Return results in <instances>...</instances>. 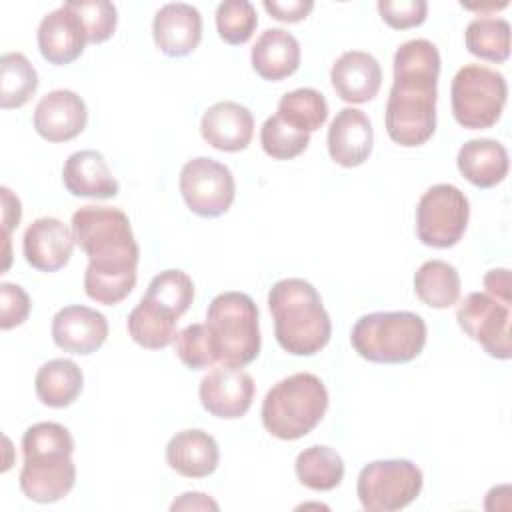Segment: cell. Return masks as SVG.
<instances>
[{"label":"cell","instance_id":"6da1fadb","mask_svg":"<svg viewBox=\"0 0 512 512\" xmlns=\"http://www.w3.org/2000/svg\"><path fill=\"white\" fill-rule=\"evenodd\" d=\"M74 242L88 256L84 292L98 304L114 306L136 286L140 248L128 216L112 206H82L70 220Z\"/></svg>","mask_w":512,"mask_h":512},{"label":"cell","instance_id":"7a4b0ae2","mask_svg":"<svg viewBox=\"0 0 512 512\" xmlns=\"http://www.w3.org/2000/svg\"><path fill=\"white\" fill-rule=\"evenodd\" d=\"M394 82L388 94L384 124L392 142L414 148L436 130V96L440 52L426 38L404 42L394 54Z\"/></svg>","mask_w":512,"mask_h":512},{"label":"cell","instance_id":"3957f363","mask_svg":"<svg viewBox=\"0 0 512 512\" xmlns=\"http://www.w3.org/2000/svg\"><path fill=\"white\" fill-rule=\"evenodd\" d=\"M74 438L58 422H36L22 436L24 464L20 470V490L28 500L50 504L62 500L76 482L72 460Z\"/></svg>","mask_w":512,"mask_h":512},{"label":"cell","instance_id":"277c9868","mask_svg":"<svg viewBox=\"0 0 512 512\" xmlns=\"http://www.w3.org/2000/svg\"><path fill=\"white\" fill-rule=\"evenodd\" d=\"M274 336L294 356H314L332 334L330 316L318 290L304 278H282L268 292Z\"/></svg>","mask_w":512,"mask_h":512},{"label":"cell","instance_id":"5b68a950","mask_svg":"<svg viewBox=\"0 0 512 512\" xmlns=\"http://www.w3.org/2000/svg\"><path fill=\"white\" fill-rule=\"evenodd\" d=\"M328 410V390L310 372H296L276 382L262 400V424L280 440H298L312 432Z\"/></svg>","mask_w":512,"mask_h":512},{"label":"cell","instance_id":"8992f818","mask_svg":"<svg viewBox=\"0 0 512 512\" xmlns=\"http://www.w3.org/2000/svg\"><path fill=\"white\" fill-rule=\"evenodd\" d=\"M426 336V322L416 312H370L352 326L350 344L368 362L404 364L420 356Z\"/></svg>","mask_w":512,"mask_h":512},{"label":"cell","instance_id":"52a82bcc","mask_svg":"<svg viewBox=\"0 0 512 512\" xmlns=\"http://www.w3.org/2000/svg\"><path fill=\"white\" fill-rule=\"evenodd\" d=\"M206 326L214 336L218 364L244 368L260 352L258 306L244 292H222L206 310Z\"/></svg>","mask_w":512,"mask_h":512},{"label":"cell","instance_id":"ba28073f","mask_svg":"<svg viewBox=\"0 0 512 512\" xmlns=\"http://www.w3.org/2000/svg\"><path fill=\"white\" fill-rule=\"evenodd\" d=\"M506 98V78L488 66L468 64L452 78V114L456 122L468 130L494 126L502 116Z\"/></svg>","mask_w":512,"mask_h":512},{"label":"cell","instance_id":"9c48e42d","mask_svg":"<svg viewBox=\"0 0 512 512\" xmlns=\"http://www.w3.org/2000/svg\"><path fill=\"white\" fill-rule=\"evenodd\" d=\"M422 470L406 458L374 460L356 480V494L368 512H394L412 504L422 492Z\"/></svg>","mask_w":512,"mask_h":512},{"label":"cell","instance_id":"30bf717a","mask_svg":"<svg viewBox=\"0 0 512 512\" xmlns=\"http://www.w3.org/2000/svg\"><path fill=\"white\" fill-rule=\"evenodd\" d=\"M470 204L466 194L452 184H434L418 200L416 234L432 248H452L466 232Z\"/></svg>","mask_w":512,"mask_h":512},{"label":"cell","instance_id":"8fae6325","mask_svg":"<svg viewBox=\"0 0 512 512\" xmlns=\"http://www.w3.org/2000/svg\"><path fill=\"white\" fill-rule=\"evenodd\" d=\"M178 186L188 210L202 218H216L228 212L236 194L230 168L206 156L192 158L182 166Z\"/></svg>","mask_w":512,"mask_h":512},{"label":"cell","instance_id":"7c38bea8","mask_svg":"<svg viewBox=\"0 0 512 512\" xmlns=\"http://www.w3.org/2000/svg\"><path fill=\"white\" fill-rule=\"evenodd\" d=\"M458 326L478 342L488 356L508 360L510 342V306L486 292H470L456 310Z\"/></svg>","mask_w":512,"mask_h":512},{"label":"cell","instance_id":"4fadbf2b","mask_svg":"<svg viewBox=\"0 0 512 512\" xmlns=\"http://www.w3.org/2000/svg\"><path fill=\"white\" fill-rule=\"evenodd\" d=\"M254 390V378L248 372L220 364L200 380L198 396L208 414L222 420H236L250 410Z\"/></svg>","mask_w":512,"mask_h":512},{"label":"cell","instance_id":"5bb4252c","mask_svg":"<svg viewBox=\"0 0 512 512\" xmlns=\"http://www.w3.org/2000/svg\"><path fill=\"white\" fill-rule=\"evenodd\" d=\"M106 336L108 320L94 308L72 304L60 308L52 318V340L64 352L88 356L106 342Z\"/></svg>","mask_w":512,"mask_h":512},{"label":"cell","instance_id":"9a60e30c","mask_svg":"<svg viewBox=\"0 0 512 512\" xmlns=\"http://www.w3.org/2000/svg\"><path fill=\"white\" fill-rule=\"evenodd\" d=\"M88 122L84 100L74 90H52L34 108V128L48 142H68L76 138Z\"/></svg>","mask_w":512,"mask_h":512},{"label":"cell","instance_id":"2e32d148","mask_svg":"<svg viewBox=\"0 0 512 512\" xmlns=\"http://www.w3.org/2000/svg\"><path fill=\"white\" fill-rule=\"evenodd\" d=\"M74 244L72 228L58 218L44 216L36 218L24 230L22 252L32 268L40 272H56L68 264Z\"/></svg>","mask_w":512,"mask_h":512},{"label":"cell","instance_id":"e0dca14e","mask_svg":"<svg viewBox=\"0 0 512 512\" xmlns=\"http://www.w3.org/2000/svg\"><path fill=\"white\" fill-rule=\"evenodd\" d=\"M36 38L42 58L54 66L74 62L88 44L84 24L68 4H62L40 20Z\"/></svg>","mask_w":512,"mask_h":512},{"label":"cell","instance_id":"ac0fdd59","mask_svg":"<svg viewBox=\"0 0 512 512\" xmlns=\"http://www.w3.org/2000/svg\"><path fill=\"white\" fill-rule=\"evenodd\" d=\"M154 44L172 58L188 56L202 40V16L198 8L186 2L164 4L152 22Z\"/></svg>","mask_w":512,"mask_h":512},{"label":"cell","instance_id":"d6986e66","mask_svg":"<svg viewBox=\"0 0 512 512\" xmlns=\"http://www.w3.org/2000/svg\"><path fill=\"white\" fill-rule=\"evenodd\" d=\"M200 134L216 150L240 152L254 136V116L238 102H216L202 114Z\"/></svg>","mask_w":512,"mask_h":512},{"label":"cell","instance_id":"ffe728a7","mask_svg":"<svg viewBox=\"0 0 512 512\" xmlns=\"http://www.w3.org/2000/svg\"><path fill=\"white\" fill-rule=\"evenodd\" d=\"M328 154L344 166L354 168L368 160L374 144V130L368 116L358 108H342L328 128Z\"/></svg>","mask_w":512,"mask_h":512},{"label":"cell","instance_id":"44dd1931","mask_svg":"<svg viewBox=\"0 0 512 512\" xmlns=\"http://www.w3.org/2000/svg\"><path fill=\"white\" fill-rule=\"evenodd\" d=\"M330 80L344 102L364 104L378 94L382 86V68L372 54L348 50L332 64Z\"/></svg>","mask_w":512,"mask_h":512},{"label":"cell","instance_id":"7402d4cb","mask_svg":"<svg viewBox=\"0 0 512 512\" xmlns=\"http://www.w3.org/2000/svg\"><path fill=\"white\" fill-rule=\"evenodd\" d=\"M62 182L72 196L80 198H114L120 192L104 156L96 150H78L70 154L62 168Z\"/></svg>","mask_w":512,"mask_h":512},{"label":"cell","instance_id":"603a6c76","mask_svg":"<svg viewBox=\"0 0 512 512\" xmlns=\"http://www.w3.org/2000/svg\"><path fill=\"white\" fill-rule=\"evenodd\" d=\"M166 462L184 478H206L218 468L220 450L208 432L186 428L166 444Z\"/></svg>","mask_w":512,"mask_h":512},{"label":"cell","instance_id":"cb8c5ba5","mask_svg":"<svg viewBox=\"0 0 512 512\" xmlns=\"http://www.w3.org/2000/svg\"><path fill=\"white\" fill-rule=\"evenodd\" d=\"M300 56L298 40L284 28H266L250 52L254 72L270 82L292 76L300 66Z\"/></svg>","mask_w":512,"mask_h":512},{"label":"cell","instance_id":"d4e9b609","mask_svg":"<svg viewBox=\"0 0 512 512\" xmlns=\"http://www.w3.org/2000/svg\"><path fill=\"white\" fill-rule=\"evenodd\" d=\"M456 164L460 174L478 188H494L508 176V152L492 138H474L460 146Z\"/></svg>","mask_w":512,"mask_h":512},{"label":"cell","instance_id":"484cf974","mask_svg":"<svg viewBox=\"0 0 512 512\" xmlns=\"http://www.w3.org/2000/svg\"><path fill=\"white\" fill-rule=\"evenodd\" d=\"M84 386V374L74 360L54 358L42 364L34 378V390L42 404L66 408L76 402Z\"/></svg>","mask_w":512,"mask_h":512},{"label":"cell","instance_id":"4316f807","mask_svg":"<svg viewBox=\"0 0 512 512\" xmlns=\"http://www.w3.org/2000/svg\"><path fill=\"white\" fill-rule=\"evenodd\" d=\"M176 322L178 318L174 314L142 296V300L128 314L126 328L138 346L160 350L176 340Z\"/></svg>","mask_w":512,"mask_h":512},{"label":"cell","instance_id":"83f0119b","mask_svg":"<svg viewBox=\"0 0 512 512\" xmlns=\"http://www.w3.org/2000/svg\"><path fill=\"white\" fill-rule=\"evenodd\" d=\"M300 484L316 492L334 490L344 478L342 456L324 444H314L302 450L294 462Z\"/></svg>","mask_w":512,"mask_h":512},{"label":"cell","instance_id":"f1b7e54d","mask_svg":"<svg viewBox=\"0 0 512 512\" xmlns=\"http://www.w3.org/2000/svg\"><path fill=\"white\" fill-rule=\"evenodd\" d=\"M414 292L430 308H450L460 298L458 270L444 260H428L414 274Z\"/></svg>","mask_w":512,"mask_h":512},{"label":"cell","instance_id":"f546056e","mask_svg":"<svg viewBox=\"0 0 512 512\" xmlns=\"http://www.w3.org/2000/svg\"><path fill=\"white\" fill-rule=\"evenodd\" d=\"M38 88V72L22 52H6L0 58V106L4 110L24 106Z\"/></svg>","mask_w":512,"mask_h":512},{"label":"cell","instance_id":"4dcf8cb0","mask_svg":"<svg viewBox=\"0 0 512 512\" xmlns=\"http://www.w3.org/2000/svg\"><path fill=\"white\" fill-rule=\"evenodd\" d=\"M464 44L470 54L482 60L506 62L510 56V24L504 18L478 16L466 26Z\"/></svg>","mask_w":512,"mask_h":512},{"label":"cell","instance_id":"1f68e13d","mask_svg":"<svg viewBox=\"0 0 512 512\" xmlns=\"http://www.w3.org/2000/svg\"><path fill=\"white\" fill-rule=\"evenodd\" d=\"M276 114L296 130L310 134L326 122L328 102L314 88H296L280 98Z\"/></svg>","mask_w":512,"mask_h":512},{"label":"cell","instance_id":"d6a6232c","mask_svg":"<svg viewBox=\"0 0 512 512\" xmlns=\"http://www.w3.org/2000/svg\"><path fill=\"white\" fill-rule=\"evenodd\" d=\"M144 298L180 318L194 300V282L186 272L170 268L150 280Z\"/></svg>","mask_w":512,"mask_h":512},{"label":"cell","instance_id":"836d02e7","mask_svg":"<svg viewBox=\"0 0 512 512\" xmlns=\"http://www.w3.org/2000/svg\"><path fill=\"white\" fill-rule=\"evenodd\" d=\"M260 144L270 158L290 160L308 148L310 134L296 130L294 126L284 122L278 114H274L266 118L260 128Z\"/></svg>","mask_w":512,"mask_h":512},{"label":"cell","instance_id":"e575fe53","mask_svg":"<svg viewBox=\"0 0 512 512\" xmlns=\"http://www.w3.org/2000/svg\"><path fill=\"white\" fill-rule=\"evenodd\" d=\"M258 26V14L248 0L220 2L216 8V30L218 36L232 44H246Z\"/></svg>","mask_w":512,"mask_h":512},{"label":"cell","instance_id":"d590c367","mask_svg":"<svg viewBox=\"0 0 512 512\" xmlns=\"http://www.w3.org/2000/svg\"><path fill=\"white\" fill-rule=\"evenodd\" d=\"M176 356L190 370H202L218 364L214 336L206 324H188L176 334Z\"/></svg>","mask_w":512,"mask_h":512},{"label":"cell","instance_id":"8d00e7d4","mask_svg":"<svg viewBox=\"0 0 512 512\" xmlns=\"http://www.w3.org/2000/svg\"><path fill=\"white\" fill-rule=\"evenodd\" d=\"M76 16L82 20L88 42L100 44L106 42L118 24V12L112 2L106 0H72L66 2Z\"/></svg>","mask_w":512,"mask_h":512},{"label":"cell","instance_id":"74e56055","mask_svg":"<svg viewBox=\"0 0 512 512\" xmlns=\"http://www.w3.org/2000/svg\"><path fill=\"white\" fill-rule=\"evenodd\" d=\"M376 8L382 20L394 30L420 26L428 14V4L424 0H380Z\"/></svg>","mask_w":512,"mask_h":512},{"label":"cell","instance_id":"f35d334b","mask_svg":"<svg viewBox=\"0 0 512 512\" xmlns=\"http://www.w3.org/2000/svg\"><path fill=\"white\" fill-rule=\"evenodd\" d=\"M30 306L32 302L22 286L12 282L0 284V328L2 330H10L24 324V320L30 314Z\"/></svg>","mask_w":512,"mask_h":512},{"label":"cell","instance_id":"ab89813d","mask_svg":"<svg viewBox=\"0 0 512 512\" xmlns=\"http://www.w3.org/2000/svg\"><path fill=\"white\" fill-rule=\"evenodd\" d=\"M262 6L274 20L300 22L312 12L314 2L312 0H288V2L286 0H264Z\"/></svg>","mask_w":512,"mask_h":512},{"label":"cell","instance_id":"60d3db41","mask_svg":"<svg viewBox=\"0 0 512 512\" xmlns=\"http://www.w3.org/2000/svg\"><path fill=\"white\" fill-rule=\"evenodd\" d=\"M2 194V238L6 244V258L10 260V232L20 224L22 218V206L20 200L10 192V188L2 186L0 188Z\"/></svg>","mask_w":512,"mask_h":512},{"label":"cell","instance_id":"b9f144b4","mask_svg":"<svg viewBox=\"0 0 512 512\" xmlns=\"http://www.w3.org/2000/svg\"><path fill=\"white\" fill-rule=\"evenodd\" d=\"M484 288H486V294H490L492 298L510 306V302H512L510 270H506V268L488 270L486 276H484Z\"/></svg>","mask_w":512,"mask_h":512},{"label":"cell","instance_id":"7bdbcfd3","mask_svg":"<svg viewBox=\"0 0 512 512\" xmlns=\"http://www.w3.org/2000/svg\"><path fill=\"white\" fill-rule=\"evenodd\" d=\"M218 502L202 492H184L172 504L170 510H218Z\"/></svg>","mask_w":512,"mask_h":512}]
</instances>
